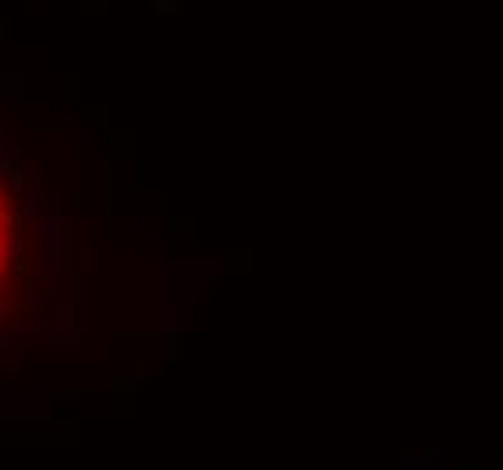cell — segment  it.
I'll list each match as a JSON object with an SVG mask.
<instances>
[{
  "label": "cell",
  "instance_id": "obj_1",
  "mask_svg": "<svg viewBox=\"0 0 503 470\" xmlns=\"http://www.w3.org/2000/svg\"><path fill=\"white\" fill-rule=\"evenodd\" d=\"M26 286V224L15 192L0 177V315Z\"/></svg>",
  "mask_w": 503,
  "mask_h": 470
}]
</instances>
